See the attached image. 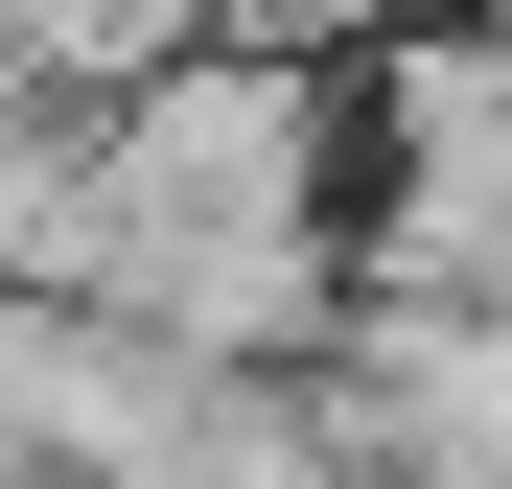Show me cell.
<instances>
[{"mask_svg": "<svg viewBox=\"0 0 512 489\" xmlns=\"http://www.w3.org/2000/svg\"><path fill=\"white\" fill-rule=\"evenodd\" d=\"M350 187V47L163 24L117 94H70V210L94 233H280Z\"/></svg>", "mask_w": 512, "mask_h": 489, "instance_id": "cell-1", "label": "cell"}, {"mask_svg": "<svg viewBox=\"0 0 512 489\" xmlns=\"http://www.w3.org/2000/svg\"><path fill=\"white\" fill-rule=\"evenodd\" d=\"M326 233H350V280L396 303H489L512 280V24L489 0H373L350 24V187H326Z\"/></svg>", "mask_w": 512, "mask_h": 489, "instance_id": "cell-2", "label": "cell"}, {"mask_svg": "<svg viewBox=\"0 0 512 489\" xmlns=\"http://www.w3.org/2000/svg\"><path fill=\"white\" fill-rule=\"evenodd\" d=\"M47 187H70V117L0 94V280H47Z\"/></svg>", "mask_w": 512, "mask_h": 489, "instance_id": "cell-4", "label": "cell"}, {"mask_svg": "<svg viewBox=\"0 0 512 489\" xmlns=\"http://www.w3.org/2000/svg\"><path fill=\"white\" fill-rule=\"evenodd\" d=\"M489 24H512V0H489Z\"/></svg>", "mask_w": 512, "mask_h": 489, "instance_id": "cell-5", "label": "cell"}, {"mask_svg": "<svg viewBox=\"0 0 512 489\" xmlns=\"http://www.w3.org/2000/svg\"><path fill=\"white\" fill-rule=\"evenodd\" d=\"M303 396H326V443H350L373 489H512V280H489V303L350 280L326 350H303Z\"/></svg>", "mask_w": 512, "mask_h": 489, "instance_id": "cell-3", "label": "cell"}]
</instances>
